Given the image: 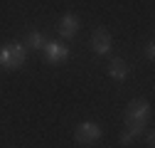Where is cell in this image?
Segmentation results:
<instances>
[{
	"label": "cell",
	"mask_w": 155,
	"mask_h": 148,
	"mask_svg": "<svg viewBox=\"0 0 155 148\" xmlns=\"http://www.w3.org/2000/svg\"><path fill=\"white\" fill-rule=\"evenodd\" d=\"M148 119H150V104L145 99H133L126 109V128H130V131H135L140 136L145 131Z\"/></svg>",
	"instance_id": "obj_1"
},
{
	"label": "cell",
	"mask_w": 155,
	"mask_h": 148,
	"mask_svg": "<svg viewBox=\"0 0 155 148\" xmlns=\"http://www.w3.org/2000/svg\"><path fill=\"white\" fill-rule=\"evenodd\" d=\"M27 62V49L17 42H8L0 47V67L5 72H15Z\"/></svg>",
	"instance_id": "obj_2"
},
{
	"label": "cell",
	"mask_w": 155,
	"mask_h": 148,
	"mask_svg": "<svg viewBox=\"0 0 155 148\" xmlns=\"http://www.w3.org/2000/svg\"><path fill=\"white\" fill-rule=\"evenodd\" d=\"M104 136L101 131V126L96 123V121H84L76 126V131H74V141L76 143H81V146H94V143H99Z\"/></svg>",
	"instance_id": "obj_3"
},
{
	"label": "cell",
	"mask_w": 155,
	"mask_h": 148,
	"mask_svg": "<svg viewBox=\"0 0 155 148\" xmlns=\"http://www.w3.org/2000/svg\"><path fill=\"white\" fill-rule=\"evenodd\" d=\"M42 49H45V59L49 64H64L69 59V47L62 42H47Z\"/></svg>",
	"instance_id": "obj_4"
},
{
	"label": "cell",
	"mask_w": 155,
	"mask_h": 148,
	"mask_svg": "<svg viewBox=\"0 0 155 148\" xmlns=\"http://www.w3.org/2000/svg\"><path fill=\"white\" fill-rule=\"evenodd\" d=\"M111 35L104 30V27H99V30H94V35H91V49L96 52V54H101V57H106V54L111 52Z\"/></svg>",
	"instance_id": "obj_5"
},
{
	"label": "cell",
	"mask_w": 155,
	"mask_h": 148,
	"mask_svg": "<svg viewBox=\"0 0 155 148\" xmlns=\"http://www.w3.org/2000/svg\"><path fill=\"white\" fill-rule=\"evenodd\" d=\"M79 27H81V22H79V17H76L74 12L62 15V20H59V35L64 37V40H71V37L79 32Z\"/></svg>",
	"instance_id": "obj_6"
},
{
	"label": "cell",
	"mask_w": 155,
	"mask_h": 148,
	"mask_svg": "<svg viewBox=\"0 0 155 148\" xmlns=\"http://www.w3.org/2000/svg\"><path fill=\"white\" fill-rule=\"evenodd\" d=\"M128 62L126 59H121V57H113L111 62H108V77L113 79V82H126L128 79Z\"/></svg>",
	"instance_id": "obj_7"
},
{
	"label": "cell",
	"mask_w": 155,
	"mask_h": 148,
	"mask_svg": "<svg viewBox=\"0 0 155 148\" xmlns=\"http://www.w3.org/2000/svg\"><path fill=\"white\" fill-rule=\"evenodd\" d=\"M25 40H27V47H30V49H42V47L47 45L45 35H42L40 30H30V32L25 35Z\"/></svg>",
	"instance_id": "obj_8"
},
{
	"label": "cell",
	"mask_w": 155,
	"mask_h": 148,
	"mask_svg": "<svg viewBox=\"0 0 155 148\" xmlns=\"http://www.w3.org/2000/svg\"><path fill=\"white\" fill-rule=\"evenodd\" d=\"M135 138H140V136L135 133V131H130V128H126V131L121 133V146H130Z\"/></svg>",
	"instance_id": "obj_9"
},
{
	"label": "cell",
	"mask_w": 155,
	"mask_h": 148,
	"mask_svg": "<svg viewBox=\"0 0 155 148\" xmlns=\"http://www.w3.org/2000/svg\"><path fill=\"white\" fill-rule=\"evenodd\" d=\"M145 57H148V59H155V42H153V40L145 45Z\"/></svg>",
	"instance_id": "obj_10"
},
{
	"label": "cell",
	"mask_w": 155,
	"mask_h": 148,
	"mask_svg": "<svg viewBox=\"0 0 155 148\" xmlns=\"http://www.w3.org/2000/svg\"><path fill=\"white\" fill-rule=\"evenodd\" d=\"M145 143L153 148V143H155V136H153V131H148V136H145Z\"/></svg>",
	"instance_id": "obj_11"
}]
</instances>
